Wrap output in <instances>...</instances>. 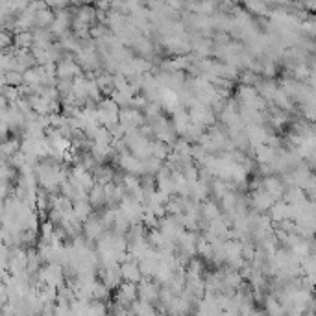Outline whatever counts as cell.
I'll use <instances>...</instances> for the list:
<instances>
[{"mask_svg": "<svg viewBox=\"0 0 316 316\" xmlns=\"http://www.w3.org/2000/svg\"><path fill=\"white\" fill-rule=\"evenodd\" d=\"M72 211H74L76 218L80 222H87L93 216V205L89 202V198L87 200H76L74 205H72Z\"/></svg>", "mask_w": 316, "mask_h": 316, "instance_id": "cell-1", "label": "cell"}]
</instances>
